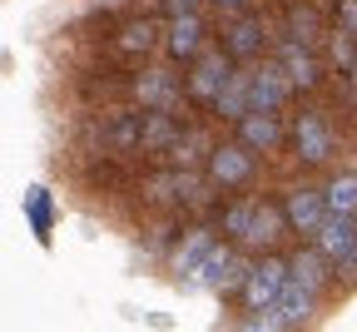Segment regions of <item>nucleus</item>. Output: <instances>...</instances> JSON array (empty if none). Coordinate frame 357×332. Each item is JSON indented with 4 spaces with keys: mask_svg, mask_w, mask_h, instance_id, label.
Returning a JSON list of instances; mask_svg holds the SVG:
<instances>
[{
    "mask_svg": "<svg viewBox=\"0 0 357 332\" xmlns=\"http://www.w3.org/2000/svg\"><path fill=\"white\" fill-rule=\"evenodd\" d=\"M288 282H293L288 258H263V263H253V273L243 278V303H248L253 312H273Z\"/></svg>",
    "mask_w": 357,
    "mask_h": 332,
    "instance_id": "obj_1",
    "label": "nucleus"
},
{
    "mask_svg": "<svg viewBox=\"0 0 357 332\" xmlns=\"http://www.w3.org/2000/svg\"><path fill=\"white\" fill-rule=\"evenodd\" d=\"M318 253L333 258V263H342V268L352 273V268H357V223L333 213V218L318 228Z\"/></svg>",
    "mask_w": 357,
    "mask_h": 332,
    "instance_id": "obj_2",
    "label": "nucleus"
},
{
    "mask_svg": "<svg viewBox=\"0 0 357 332\" xmlns=\"http://www.w3.org/2000/svg\"><path fill=\"white\" fill-rule=\"evenodd\" d=\"M333 213H328V194H307V188H298V194L288 199V223L298 228V233H312L318 239V228L328 223Z\"/></svg>",
    "mask_w": 357,
    "mask_h": 332,
    "instance_id": "obj_3",
    "label": "nucleus"
},
{
    "mask_svg": "<svg viewBox=\"0 0 357 332\" xmlns=\"http://www.w3.org/2000/svg\"><path fill=\"white\" fill-rule=\"evenodd\" d=\"M288 75L278 70V65H263V70H253V114H273L283 100H288Z\"/></svg>",
    "mask_w": 357,
    "mask_h": 332,
    "instance_id": "obj_4",
    "label": "nucleus"
},
{
    "mask_svg": "<svg viewBox=\"0 0 357 332\" xmlns=\"http://www.w3.org/2000/svg\"><path fill=\"white\" fill-rule=\"evenodd\" d=\"M293 139H298V154H303L307 164H323L328 149H333V134H328V124H323L318 114H303L298 129H293Z\"/></svg>",
    "mask_w": 357,
    "mask_h": 332,
    "instance_id": "obj_5",
    "label": "nucleus"
},
{
    "mask_svg": "<svg viewBox=\"0 0 357 332\" xmlns=\"http://www.w3.org/2000/svg\"><path fill=\"white\" fill-rule=\"evenodd\" d=\"M213 110L223 114V119H248V110H253V75H234L229 84H223V94L213 100Z\"/></svg>",
    "mask_w": 357,
    "mask_h": 332,
    "instance_id": "obj_6",
    "label": "nucleus"
},
{
    "mask_svg": "<svg viewBox=\"0 0 357 332\" xmlns=\"http://www.w3.org/2000/svg\"><path fill=\"white\" fill-rule=\"evenodd\" d=\"M229 80H234V70L223 65V55H204V60H199V70H194V84H189V89L199 94V100H218Z\"/></svg>",
    "mask_w": 357,
    "mask_h": 332,
    "instance_id": "obj_7",
    "label": "nucleus"
},
{
    "mask_svg": "<svg viewBox=\"0 0 357 332\" xmlns=\"http://www.w3.org/2000/svg\"><path fill=\"white\" fill-rule=\"evenodd\" d=\"M238 278H243V268H238V253L234 248H213L208 263H204V273H199L204 288H234Z\"/></svg>",
    "mask_w": 357,
    "mask_h": 332,
    "instance_id": "obj_8",
    "label": "nucleus"
},
{
    "mask_svg": "<svg viewBox=\"0 0 357 332\" xmlns=\"http://www.w3.org/2000/svg\"><path fill=\"white\" fill-rule=\"evenodd\" d=\"M139 105H144L149 114H169V110L178 105V84H174L169 75H144V80H139Z\"/></svg>",
    "mask_w": 357,
    "mask_h": 332,
    "instance_id": "obj_9",
    "label": "nucleus"
},
{
    "mask_svg": "<svg viewBox=\"0 0 357 332\" xmlns=\"http://www.w3.org/2000/svg\"><path fill=\"white\" fill-rule=\"evenodd\" d=\"M208 253H213V239H208V233H189V243L174 253V268L184 273V278H194V282H199V273H204Z\"/></svg>",
    "mask_w": 357,
    "mask_h": 332,
    "instance_id": "obj_10",
    "label": "nucleus"
},
{
    "mask_svg": "<svg viewBox=\"0 0 357 332\" xmlns=\"http://www.w3.org/2000/svg\"><path fill=\"white\" fill-rule=\"evenodd\" d=\"M283 223H288V213H278V209H268V204H258V213H253V223H248V233H243V243H253V248H268L283 233Z\"/></svg>",
    "mask_w": 357,
    "mask_h": 332,
    "instance_id": "obj_11",
    "label": "nucleus"
},
{
    "mask_svg": "<svg viewBox=\"0 0 357 332\" xmlns=\"http://www.w3.org/2000/svg\"><path fill=\"white\" fill-rule=\"evenodd\" d=\"M208 174L218 183H243L248 179V154L243 149H213L208 154Z\"/></svg>",
    "mask_w": 357,
    "mask_h": 332,
    "instance_id": "obj_12",
    "label": "nucleus"
},
{
    "mask_svg": "<svg viewBox=\"0 0 357 332\" xmlns=\"http://www.w3.org/2000/svg\"><path fill=\"white\" fill-rule=\"evenodd\" d=\"M273 312L283 317V327H298V322H307V312H312V293H307V288H298V282H288Z\"/></svg>",
    "mask_w": 357,
    "mask_h": 332,
    "instance_id": "obj_13",
    "label": "nucleus"
},
{
    "mask_svg": "<svg viewBox=\"0 0 357 332\" xmlns=\"http://www.w3.org/2000/svg\"><path fill=\"white\" fill-rule=\"evenodd\" d=\"M288 273H293V282H298V288L318 293V282H323V253L312 248V253H298V258H288Z\"/></svg>",
    "mask_w": 357,
    "mask_h": 332,
    "instance_id": "obj_14",
    "label": "nucleus"
},
{
    "mask_svg": "<svg viewBox=\"0 0 357 332\" xmlns=\"http://www.w3.org/2000/svg\"><path fill=\"white\" fill-rule=\"evenodd\" d=\"M328 213H337V218H352L357 213V179L352 174H342V179L328 183Z\"/></svg>",
    "mask_w": 357,
    "mask_h": 332,
    "instance_id": "obj_15",
    "label": "nucleus"
},
{
    "mask_svg": "<svg viewBox=\"0 0 357 332\" xmlns=\"http://www.w3.org/2000/svg\"><path fill=\"white\" fill-rule=\"evenodd\" d=\"M238 129H243V144H253V149L278 144V124H273V114H248Z\"/></svg>",
    "mask_w": 357,
    "mask_h": 332,
    "instance_id": "obj_16",
    "label": "nucleus"
},
{
    "mask_svg": "<svg viewBox=\"0 0 357 332\" xmlns=\"http://www.w3.org/2000/svg\"><path fill=\"white\" fill-rule=\"evenodd\" d=\"M169 50H174V55H194V50H199V20H194V15H178V20L169 25Z\"/></svg>",
    "mask_w": 357,
    "mask_h": 332,
    "instance_id": "obj_17",
    "label": "nucleus"
},
{
    "mask_svg": "<svg viewBox=\"0 0 357 332\" xmlns=\"http://www.w3.org/2000/svg\"><path fill=\"white\" fill-rule=\"evenodd\" d=\"M283 75H288L293 84H312V80H318V70H312L307 50H298V45H288V50H283Z\"/></svg>",
    "mask_w": 357,
    "mask_h": 332,
    "instance_id": "obj_18",
    "label": "nucleus"
},
{
    "mask_svg": "<svg viewBox=\"0 0 357 332\" xmlns=\"http://www.w3.org/2000/svg\"><path fill=\"white\" fill-rule=\"evenodd\" d=\"M144 144H149V149H169V144H178V134H174L169 114H149V119H144Z\"/></svg>",
    "mask_w": 357,
    "mask_h": 332,
    "instance_id": "obj_19",
    "label": "nucleus"
},
{
    "mask_svg": "<svg viewBox=\"0 0 357 332\" xmlns=\"http://www.w3.org/2000/svg\"><path fill=\"white\" fill-rule=\"evenodd\" d=\"M253 213H258V204H234L229 213H223V228H229L234 239H243V233H248V223H253Z\"/></svg>",
    "mask_w": 357,
    "mask_h": 332,
    "instance_id": "obj_20",
    "label": "nucleus"
},
{
    "mask_svg": "<svg viewBox=\"0 0 357 332\" xmlns=\"http://www.w3.org/2000/svg\"><path fill=\"white\" fill-rule=\"evenodd\" d=\"M253 45H258V25H253V20H238V25H234V50L248 55Z\"/></svg>",
    "mask_w": 357,
    "mask_h": 332,
    "instance_id": "obj_21",
    "label": "nucleus"
},
{
    "mask_svg": "<svg viewBox=\"0 0 357 332\" xmlns=\"http://www.w3.org/2000/svg\"><path fill=\"white\" fill-rule=\"evenodd\" d=\"M154 45V25H129L124 30V50H149Z\"/></svg>",
    "mask_w": 357,
    "mask_h": 332,
    "instance_id": "obj_22",
    "label": "nucleus"
},
{
    "mask_svg": "<svg viewBox=\"0 0 357 332\" xmlns=\"http://www.w3.org/2000/svg\"><path fill=\"white\" fill-rule=\"evenodd\" d=\"M243 332H283V317H278V312H253V317L243 322Z\"/></svg>",
    "mask_w": 357,
    "mask_h": 332,
    "instance_id": "obj_23",
    "label": "nucleus"
},
{
    "mask_svg": "<svg viewBox=\"0 0 357 332\" xmlns=\"http://www.w3.org/2000/svg\"><path fill=\"white\" fill-rule=\"evenodd\" d=\"M333 55H337V65L347 70V65H352V45H347V40H337V45H333Z\"/></svg>",
    "mask_w": 357,
    "mask_h": 332,
    "instance_id": "obj_24",
    "label": "nucleus"
},
{
    "mask_svg": "<svg viewBox=\"0 0 357 332\" xmlns=\"http://www.w3.org/2000/svg\"><path fill=\"white\" fill-rule=\"evenodd\" d=\"M194 6H199V0H169V10H174V20H178V15H194Z\"/></svg>",
    "mask_w": 357,
    "mask_h": 332,
    "instance_id": "obj_25",
    "label": "nucleus"
},
{
    "mask_svg": "<svg viewBox=\"0 0 357 332\" xmlns=\"http://www.w3.org/2000/svg\"><path fill=\"white\" fill-rule=\"evenodd\" d=\"M342 20H347V30H357V0H342Z\"/></svg>",
    "mask_w": 357,
    "mask_h": 332,
    "instance_id": "obj_26",
    "label": "nucleus"
},
{
    "mask_svg": "<svg viewBox=\"0 0 357 332\" xmlns=\"http://www.w3.org/2000/svg\"><path fill=\"white\" fill-rule=\"evenodd\" d=\"M218 6H238V0H218Z\"/></svg>",
    "mask_w": 357,
    "mask_h": 332,
    "instance_id": "obj_27",
    "label": "nucleus"
}]
</instances>
